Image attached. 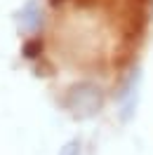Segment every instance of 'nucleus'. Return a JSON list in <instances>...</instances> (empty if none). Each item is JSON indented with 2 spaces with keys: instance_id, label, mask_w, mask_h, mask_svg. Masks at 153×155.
<instances>
[{
  "instance_id": "f257e3e1",
  "label": "nucleus",
  "mask_w": 153,
  "mask_h": 155,
  "mask_svg": "<svg viewBox=\"0 0 153 155\" xmlns=\"http://www.w3.org/2000/svg\"><path fill=\"white\" fill-rule=\"evenodd\" d=\"M66 106L78 115H90L101 108V89L94 82H78L71 87Z\"/></svg>"
},
{
  "instance_id": "f03ea898",
  "label": "nucleus",
  "mask_w": 153,
  "mask_h": 155,
  "mask_svg": "<svg viewBox=\"0 0 153 155\" xmlns=\"http://www.w3.org/2000/svg\"><path fill=\"white\" fill-rule=\"evenodd\" d=\"M45 26V12L38 0H26L17 12V28L24 35H38Z\"/></svg>"
},
{
  "instance_id": "7ed1b4c3",
  "label": "nucleus",
  "mask_w": 153,
  "mask_h": 155,
  "mask_svg": "<svg viewBox=\"0 0 153 155\" xmlns=\"http://www.w3.org/2000/svg\"><path fill=\"white\" fill-rule=\"evenodd\" d=\"M42 52V40L38 35H29V38L24 40V45H21V54L26 59H36Z\"/></svg>"
},
{
  "instance_id": "20e7f679",
  "label": "nucleus",
  "mask_w": 153,
  "mask_h": 155,
  "mask_svg": "<svg viewBox=\"0 0 153 155\" xmlns=\"http://www.w3.org/2000/svg\"><path fill=\"white\" fill-rule=\"evenodd\" d=\"M49 2H52V5H54V7H59V5H64V2H66V0H49Z\"/></svg>"
}]
</instances>
